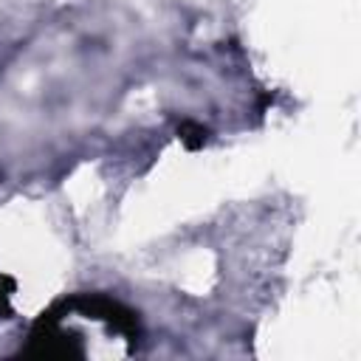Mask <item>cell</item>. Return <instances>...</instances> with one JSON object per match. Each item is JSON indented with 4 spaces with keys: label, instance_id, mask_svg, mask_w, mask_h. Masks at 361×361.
I'll return each instance as SVG.
<instances>
[{
    "label": "cell",
    "instance_id": "6da1fadb",
    "mask_svg": "<svg viewBox=\"0 0 361 361\" xmlns=\"http://www.w3.org/2000/svg\"><path fill=\"white\" fill-rule=\"evenodd\" d=\"M178 135H180L183 147H189V149H200L209 141V130L203 124H197V121H183L178 127Z\"/></svg>",
    "mask_w": 361,
    "mask_h": 361
}]
</instances>
